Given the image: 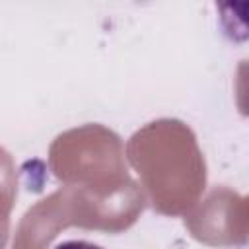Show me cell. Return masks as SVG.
Wrapping results in <instances>:
<instances>
[{
	"label": "cell",
	"instance_id": "cell-1",
	"mask_svg": "<svg viewBox=\"0 0 249 249\" xmlns=\"http://www.w3.org/2000/svg\"><path fill=\"white\" fill-rule=\"evenodd\" d=\"M54 249H103L95 243H89V241H84V239H70V241H62L58 243Z\"/></svg>",
	"mask_w": 249,
	"mask_h": 249
}]
</instances>
